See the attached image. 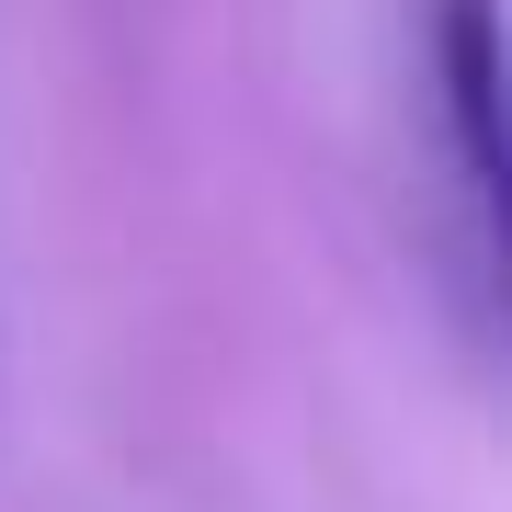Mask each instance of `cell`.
I'll return each mask as SVG.
<instances>
[{
  "instance_id": "6da1fadb",
  "label": "cell",
  "mask_w": 512,
  "mask_h": 512,
  "mask_svg": "<svg viewBox=\"0 0 512 512\" xmlns=\"http://www.w3.org/2000/svg\"><path fill=\"white\" fill-rule=\"evenodd\" d=\"M421 92L444 114L478 228L501 217V0H421Z\"/></svg>"
}]
</instances>
